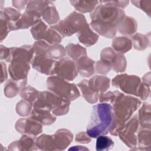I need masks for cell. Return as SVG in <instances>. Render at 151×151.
Masks as SVG:
<instances>
[{"mask_svg": "<svg viewBox=\"0 0 151 151\" xmlns=\"http://www.w3.org/2000/svg\"><path fill=\"white\" fill-rule=\"evenodd\" d=\"M111 64L104 60H100L95 63L94 70L97 74L101 75H106L111 70Z\"/></svg>", "mask_w": 151, "mask_h": 151, "instance_id": "cell-41", "label": "cell"}, {"mask_svg": "<svg viewBox=\"0 0 151 151\" xmlns=\"http://www.w3.org/2000/svg\"><path fill=\"white\" fill-rule=\"evenodd\" d=\"M35 136L23 134L21 138L9 145V150H37Z\"/></svg>", "mask_w": 151, "mask_h": 151, "instance_id": "cell-14", "label": "cell"}, {"mask_svg": "<svg viewBox=\"0 0 151 151\" xmlns=\"http://www.w3.org/2000/svg\"><path fill=\"white\" fill-rule=\"evenodd\" d=\"M80 90L83 98L86 101L90 104L96 103L99 100V94L92 91L88 85V80L84 79L77 84Z\"/></svg>", "mask_w": 151, "mask_h": 151, "instance_id": "cell-26", "label": "cell"}, {"mask_svg": "<svg viewBox=\"0 0 151 151\" xmlns=\"http://www.w3.org/2000/svg\"><path fill=\"white\" fill-rule=\"evenodd\" d=\"M75 140L77 142L83 143V144H87L91 142V137L87 133V132H81L76 134L75 137Z\"/></svg>", "mask_w": 151, "mask_h": 151, "instance_id": "cell-50", "label": "cell"}, {"mask_svg": "<svg viewBox=\"0 0 151 151\" xmlns=\"http://www.w3.org/2000/svg\"><path fill=\"white\" fill-rule=\"evenodd\" d=\"M47 29V25L41 19L31 27L30 31L33 38L37 41L42 40Z\"/></svg>", "mask_w": 151, "mask_h": 151, "instance_id": "cell-33", "label": "cell"}, {"mask_svg": "<svg viewBox=\"0 0 151 151\" xmlns=\"http://www.w3.org/2000/svg\"><path fill=\"white\" fill-rule=\"evenodd\" d=\"M70 101L63 99L50 91H40L33 108L42 109L51 111L55 116H63L69 111Z\"/></svg>", "mask_w": 151, "mask_h": 151, "instance_id": "cell-4", "label": "cell"}, {"mask_svg": "<svg viewBox=\"0 0 151 151\" xmlns=\"http://www.w3.org/2000/svg\"><path fill=\"white\" fill-rule=\"evenodd\" d=\"M127 61L123 54L116 53L111 61V68L116 73H123L126 69Z\"/></svg>", "mask_w": 151, "mask_h": 151, "instance_id": "cell-34", "label": "cell"}, {"mask_svg": "<svg viewBox=\"0 0 151 151\" xmlns=\"http://www.w3.org/2000/svg\"><path fill=\"white\" fill-rule=\"evenodd\" d=\"M50 2V1H28L26 9L34 11L41 15Z\"/></svg>", "mask_w": 151, "mask_h": 151, "instance_id": "cell-40", "label": "cell"}, {"mask_svg": "<svg viewBox=\"0 0 151 151\" xmlns=\"http://www.w3.org/2000/svg\"><path fill=\"white\" fill-rule=\"evenodd\" d=\"M139 127L137 114L132 116L126 123L119 134L120 140L129 147L133 149L137 146V132Z\"/></svg>", "mask_w": 151, "mask_h": 151, "instance_id": "cell-10", "label": "cell"}, {"mask_svg": "<svg viewBox=\"0 0 151 151\" xmlns=\"http://www.w3.org/2000/svg\"><path fill=\"white\" fill-rule=\"evenodd\" d=\"M56 61L51 59L47 54L34 55L31 65L38 72L49 76H52V71Z\"/></svg>", "mask_w": 151, "mask_h": 151, "instance_id": "cell-13", "label": "cell"}, {"mask_svg": "<svg viewBox=\"0 0 151 151\" xmlns=\"http://www.w3.org/2000/svg\"><path fill=\"white\" fill-rule=\"evenodd\" d=\"M41 17L49 25L57 24L60 21V15L53 2H50V4L43 11Z\"/></svg>", "mask_w": 151, "mask_h": 151, "instance_id": "cell-27", "label": "cell"}, {"mask_svg": "<svg viewBox=\"0 0 151 151\" xmlns=\"http://www.w3.org/2000/svg\"><path fill=\"white\" fill-rule=\"evenodd\" d=\"M111 48L116 53L124 54L132 49V43L129 37H118L113 39Z\"/></svg>", "mask_w": 151, "mask_h": 151, "instance_id": "cell-24", "label": "cell"}, {"mask_svg": "<svg viewBox=\"0 0 151 151\" xmlns=\"http://www.w3.org/2000/svg\"><path fill=\"white\" fill-rule=\"evenodd\" d=\"M28 1H12V5L18 10H22L27 6Z\"/></svg>", "mask_w": 151, "mask_h": 151, "instance_id": "cell-52", "label": "cell"}, {"mask_svg": "<svg viewBox=\"0 0 151 151\" xmlns=\"http://www.w3.org/2000/svg\"><path fill=\"white\" fill-rule=\"evenodd\" d=\"M16 130L21 134H27L36 137L42 132V124L40 122L29 118L18 119L15 124Z\"/></svg>", "mask_w": 151, "mask_h": 151, "instance_id": "cell-11", "label": "cell"}, {"mask_svg": "<svg viewBox=\"0 0 151 151\" xmlns=\"http://www.w3.org/2000/svg\"><path fill=\"white\" fill-rule=\"evenodd\" d=\"M90 25L93 29L102 37L107 38H113L116 36L117 28L113 25L91 21Z\"/></svg>", "mask_w": 151, "mask_h": 151, "instance_id": "cell-20", "label": "cell"}, {"mask_svg": "<svg viewBox=\"0 0 151 151\" xmlns=\"http://www.w3.org/2000/svg\"><path fill=\"white\" fill-rule=\"evenodd\" d=\"M111 84L124 93L134 95L142 100H146L150 93V87L144 84L140 78L135 75L118 74L112 79Z\"/></svg>", "mask_w": 151, "mask_h": 151, "instance_id": "cell-3", "label": "cell"}, {"mask_svg": "<svg viewBox=\"0 0 151 151\" xmlns=\"http://www.w3.org/2000/svg\"><path fill=\"white\" fill-rule=\"evenodd\" d=\"M32 107L33 104L31 103L25 99H22L17 103L15 110L19 116L26 117L30 115Z\"/></svg>", "mask_w": 151, "mask_h": 151, "instance_id": "cell-39", "label": "cell"}, {"mask_svg": "<svg viewBox=\"0 0 151 151\" xmlns=\"http://www.w3.org/2000/svg\"><path fill=\"white\" fill-rule=\"evenodd\" d=\"M50 45L45 41L37 40L32 45L35 55L47 54Z\"/></svg>", "mask_w": 151, "mask_h": 151, "instance_id": "cell-42", "label": "cell"}, {"mask_svg": "<svg viewBox=\"0 0 151 151\" xmlns=\"http://www.w3.org/2000/svg\"><path fill=\"white\" fill-rule=\"evenodd\" d=\"M12 59L8 66V73L11 79L22 80L27 78L30 64L35 55L32 45H24L11 47Z\"/></svg>", "mask_w": 151, "mask_h": 151, "instance_id": "cell-2", "label": "cell"}, {"mask_svg": "<svg viewBox=\"0 0 151 151\" xmlns=\"http://www.w3.org/2000/svg\"><path fill=\"white\" fill-rule=\"evenodd\" d=\"M40 91L31 86H25L19 93V95L22 99H25L32 104L37 99Z\"/></svg>", "mask_w": 151, "mask_h": 151, "instance_id": "cell-38", "label": "cell"}, {"mask_svg": "<svg viewBox=\"0 0 151 151\" xmlns=\"http://www.w3.org/2000/svg\"><path fill=\"white\" fill-rule=\"evenodd\" d=\"M48 56L52 60H59L66 55V50L62 45L55 44L51 45L47 52Z\"/></svg>", "mask_w": 151, "mask_h": 151, "instance_id": "cell-35", "label": "cell"}, {"mask_svg": "<svg viewBox=\"0 0 151 151\" xmlns=\"http://www.w3.org/2000/svg\"><path fill=\"white\" fill-rule=\"evenodd\" d=\"M116 52L113 50L111 47H106L103 49L100 53V60L107 61L111 64L113 57Z\"/></svg>", "mask_w": 151, "mask_h": 151, "instance_id": "cell-47", "label": "cell"}, {"mask_svg": "<svg viewBox=\"0 0 151 151\" xmlns=\"http://www.w3.org/2000/svg\"><path fill=\"white\" fill-rule=\"evenodd\" d=\"M62 38L63 37L58 32L51 27L47 30L42 40L45 41L51 45L55 44H60L62 41Z\"/></svg>", "mask_w": 151, "mask_h": 151, "instance_id": "cell-37", "label": "cell"}, {"mask_svg": "<svg viewBox=\"0 0 151 151\" xmlns=\"http://www.w3.org/2000/svg\"><path fill=\"white\" fill-rule=\"evenodd\" d=\"M47 88L49 91L68 101H73L80 96L78 87L58 76H51L47 78Z\"/></svg>", "mask_w": 151, "mask_h": 151, "instance_id": "cell-6", "label": "cell"}, {"mask_svg": "<svg viewBox=\"0 0 151 151\" xmlns=\"http://www.w3.org/2000/svg\"><path fill=\"white\" fill-rule=\"evenodd\" d=\"M10 32L8 21L2 18H0V40L2 41L7 36L8 34Z\"/></svg>", "mask_w": 151, "mask_h": 151, "instance_id": "cell-49", "label": "cell"}, {"mask_svg": "<svg viewBox=\"0 0 151 151\" xmlns=\"http://www.w3.org/2000/svg\"><path fill=\"white\" fill-rule=\"evenodd\" d=\"M75 62L77 65L78 73L81 77L88 78L94 74L95 62L87 55L80 57Z\"/></svg>", "mask_w": 151, "mask_h": 151, "instance_id": "cell-16", "label": "cell"}, {"mask_svg": "<svg viewBox=\"0 0 151 151\" xmlns=\"http://www.w3.org/2000/svg\"><path fill=\"white\" fill-rule=\"evenodd\" d=\"M1 83H2L8 78V74H7V70H6V64L1 61Z\"/></svg>", "mask_w": 151, "mask_h": 151, "instance_id": "cell-51", "label": "cell"}, {"mask_svg": "<svg viewBox=\"0 0 151 151\" xmlns=\"http://www.w3.org/2000/svg\"><path fill=\"white\" fill-rule=\"evenodd\" d=\"M78 73L76 62L66 57L56 61L52 71V76L55 75L68 81L74 80Z\"/></svg>", "mask_w": 151, "mask_h": 151, "instance_id": "cell-9", "label": "cell"}, {"mask_svg": "<svg viewBox=\"0 0 151 151\" xmlns=\"http://www.w3.org/2000/svg\"><path fill=\"white\" fill-rule=\"evenodd\" d=\"M78 41L86 47L95 44L99 40V35L94 32L90 27L89 24L77 32Z\"/></svg>", "mask_w": 151, "mask_h": 151, "instance_id": "cell-21", "label": "cell"}, {"mask_svg": "<svg viewBox=\"0 0 151 151\" xmlns=\"http://www.w3.org/2000/svg\"><path fill=\"white\" fill-rule=\"evenodd\" d=\"M41 15L38 12L25 9L23 14L21 15L20 18L14 24L8 23L9 31H14L21 29H27L32 27L37 21L41 19Z\"/></svg>", "mask_w": 151, "mask_h": 151, "instance_id": "cell-12", "label": "cell"}, {"mask_svg": "<svg viewBox=\"0 0 151 151\" xmlns=\"http://www.w3.org/2000/svg\"><path fill=\"white\" fill-rule=\"evenodd\" d=\"M27 84V78L22 80H8L4 86V94L8 98H13L26 86Z\"/></svg>", "mask_w": 151, "mask_h": 151, "instance_id": "cell-19", "label": "cell"}, {"mask_svg": "<svg viewBox=\"0 0 151 151\" xmlns=\"http://www.w3.org/2000/svg\"><path fill=\"white\" fill-rule=\"evenodd\" d=\"M66 54L70 58L76 61L81 57L87 55V50L78 44L70 43L65 47Z\"/></svg>", "mask_w": 151, "mask_h": 151, "instance_id": "cell-29", "label": "cell"}, {"mask_svg": "<svg viewBox=\"0 0 151 151\" xmlns=\"http://www.w3.org/2000/svg\"><path fill=\"white\" fill-rule=\"evenodd\" d=\"M138 121L141 128L150 129V104L143 103L139 110Z\"/></svg>", "mask_w": 151, "mask_h": 151, "instance_id": "cell-28", "label": "cell"}, {"mask_svg": "<svg viewBox=\"0 0 151 151\" xmlns=\"http://www.w3.org/2000/svg\"><path fill=\"white\" fill-rule=\"evenodd\" d=\"M21 15L19 10L11 7L1 9L0 12V18H4L10 24H14L17 21Z\"/></svg>", "mask_w": 151, "mask_h": 151, "instance_id": "cell-32", "label": "cell"}, {"mask_svg": "<svg viewBox=\"0 0 151 151\" xmlns=\"http://www.w3.org/2000/svg\"><path fill=\"white\" fill-rule=\"evenodd\" d=\"M114 146L113 140L109 136L100 135L97 137L96 149L97 151H106L111 149Z\"/></svg>", "mask_w": 151, "mask_h": 151, "instance_id": "cell-36", "label": "cell"}, {"mask_svg": "<svg viewBox=\"0 0 151 151\" xmlns=\"http://www.w3.org/2000/svg\"><path fill=\"white\" fill-rule=\"evenodd\" d=\"M124 122L120 120L119 119L113 115V119L112 121V123L109 132L112 136H117L119 135V133L123 129L125 124Z\"/></svg>", "mask_w": 151, "mask_h": 151, "instance_id": "cell-43", "label": "cell"}, {"mask_svg": "<svg viewBox=\"0 0 151 151\" xmlns=\"http://www.w3.org/2000/svg\"><path fill=\"white\" fill-rule=\"evenodd\" d=\"M110 79L105 76H94L88 80L90 88L99 94L106 91L110 87Z\"/></svg>", "mask_w": 151, "mask_h": 151, "instance_id": "cell-17", "label": "cell"}, {"mask_svg": "<svg viewBox=\"0 0 151 151\" xmlns=\"http://www.w3.org/2000/svg\"><path fill=\"white\" fill-rule=\"evenodd\" d=\"M29 117L45 126L50 125L56 120V116L51 111L38 108L32 109Z\"/></svg>", "mask_w": 151, "mask_h": 151, "instance_id": "cell-18", "label": "cell"}, {"mask_svg": "<svg viewBox=\"0 0 151 151\" xmlns=\"http://www.w3.org/2000/svg\"><path fill=\"white\" fill-rule=\"evenodd\" d=\"M131 2L136 7L143 11L149 17H150L151 12V1L150 0H140L132 1Z\"/></svg>", "mask_w": 151, "mask_h": 151, "instance_id": "cell-44", "label": "cell"}, {"mask_svg": "<svg viewBox=\"0 0 151 151\" xmlns=\"http://www.w3.org/2000/svg\"><path fill=\"white\" fill-rule=\"evenodd\" d=\"M88 24L83 14L73 11L64 19L51 27L56 29L63 38H64L77 33Z\"/></svg>", "mask_w": 151, "mask_h": 151, "instance_id": "cell-7", "label": "cell"}, {"mask_svg": "<svg viewBox=\"0 0 151 151\" xmlns=\"http://www.w3.org/2000/svg\"><path fill=\"white\" fill-rule=\"evenodd\" d=\"M129 38L131 40L132 46L135 50L142 51L150 45V33L147 34L135 33Z\"/></svg>", "mask_w": 151, "mask_h": 151, "instance_id": "cell-25", "label": "cell"}, {"mask_svg": "<svg viewBox=\"0 0 151 151\" xmlns=\"http://www.w3.org/2000/svg\"><path fill=\"white\" fill-rule=\"evenodd\" d=\"M0 58L1 60H5L10 63L12 59V54L11 48H8L3 45H0Z\"/></svg>", "mask_w": 151, "mask_h": 151, "instance_id": "cell-48", "label": "cell"}, {"mask_svg": "<svg viewBox=\"0 0 151 151\" xmlns=\"http://www.w3.org/2000/svg\"><path fill=\"white\" fill-rule=\"evenodd\" d=\"M144 84L149 86H150V73L149 72L146 73L142 78V81Z\"/></svg>", "mask_w": 151, "mask_h": 151, "instance_id": "cell-53", "label": "cell"}, {"mask_svg": "<svg viewBox=\"0 0 151 151\" xmlns=\"http://www.w3.org/2000/svg\"><path fill=\"white\" fill-rule=\"evenodd\" d=\"M113 119L112 106L107 103H100L93 106L90 120L87 127V133L91 138L109 133Z\"/></svg>", "mask_w": 151, "mask_h": 151, "instance_id": "cell-1", "label": "cell"}, {"mask_svg": "<svg viewBox=\"0 0 151 151\" xmlns=\"http://www.w3.org/2000/svg\"><path fill=\"white\" fill-rule=\"evenodd\" d=\"M36 146L41 150H55L52 135L42 134L36 139Z\"/></svg>", "mask_w": 151, "mask_h": 151, "instance_id": "cell-31", "label": "cell"}, {"mask_svg": "<svg viewBox=\"0 0 151 151\" xmlns=\"http://www.w3.org/2000/svg\"><path fill=\"white\" fill-rule=\"evenodd\" d=\"M151 131L149 128H140L137 135V148L132 150H150L151 146Z\"/></svg>", "mask_w": 151, "mask_h": 151, "instance_id": "cell-23", "label": "cell"}, {"mask_svg": "<svg viewBox=\"0 0 151 151\" xmlns=\"http://www.w3.org/2000/svg\"><path fill=\"white\" fill-rule=\"evenodd\" d=\"M90 16L91 21L113 25L117 28L126 17V14L122 9L100 4L91 12Z\"/></svg>", "mask_w": 151, "mask_h": 151, "instance_id": "cell-8", "label": "cell"}, {"mask_svg": "<svg viewBox=\"0 0 151 151\" xmlns=\"http://www.w3.org/2000/svg\"><path fill=\"white\" fill-rule=\"evenodd\" d=\"M137 29V23L133 17L126 16L117 27V30L122 35H132L136 33Z\"/></svg>", "mask_w": 151, "mask_h": 151, "instance_id": "cell-22", "label": "cell"}, {"mask_svg": "<svg viewBox=\"0 0 151 151\" xmlns=\"http://www.w3.org/2000/svg\"><path fill=\"white\" fill-rule=\"evenodd\" d=\"M55 150H63L72 142L73 134L71 131L66 129H60L52 135Z\"/></svg>", "mask_w": 151, "mask_h": 151, "instance_id": "cell-15", "label": "cell"}, {"mask_svg": "<svg viewBox=\"0 0 151 151\" xmlns=\"http://www.w3.org/2000/svg\"><path fill=\"white\" fill-rule=\"evenodd\" d=\"M111 104L114 116L126 122L140 107L142 103L139 99L133 96L125 95L117 91L116 98Z\"/></svg>", "mask_w": 151, "mask_h": 151, "instance_id": "cell-5", "label": "cell"}, {"mask_svg": "<svg viewBox=\"0 0 151 151\" xmlns=\"http://www.w3.org/2000/svg\"><path fill=\"white\" fill-rule=\"evenodd\" d=\"M117 93V90L114 91H106L105 92L101 93L99 95V101L100 103L109 102L111 104L116 98Z\"/></svg>", "mask_w": 151, "mask_h": 151, "instance_id": "cell-45", "label": "cell"}, {"mask_svg": "<svg viewBox=\"0 0 151 151\" xmlns=\"http://www.w3.org/2000/svg\"><path fill=\"white\" fill-rule=\"evenodd\" d=\"M99 3L102 5L123 9L128 5L129 1H100Z\"/></svg>", "mask_w": 151, "mask_h": 151, "instance_id": "cell-46", "label": "cell"}, {"mask_svg": "<svg viewBox=\"0 0 151 151\" xmlns=\"http://www.w3.org/2000/svg\"><path fill=\"white\" fill-rule=\"evenodd\" d=\"M70 2L76 10L81 14L91 12L99 4L97 1H70Z\"/></svg>", "mask_w": 151, "mask_h": 151, "instance_id": "cell-30", "label": "cell"}, {"mask_svg": "<svg viewBox=\"0 0 151 151\" xmlns=\"http://www.w3.org/2000/svg\"><path fill=\"white\" fill-rule=\"evenodd\" d=\"M69 150H89V149L87 147H85L83 146H74L72 147H70Z\"/></svg>", "mask_w": 151, "mask_h": 151, "instance_id": "cell-54", "label": "cell"}]
</instances>
